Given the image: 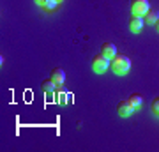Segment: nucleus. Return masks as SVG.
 Listing matches in <instances>:
<instances>
[{"instance_id": "obj_1", "label": "nucleus", "mask_w": 159, "mask_h": 152, "mask_svg": "<svg viewBox=\"0 0 159 152\" xmlns=\"http://www.w3.org/2000/svg\"><path fill=\"white\" fill-rule=\"evenodd\" d=\"M110 67H111V71H113L117 76H124V74L129 73L131 69V60L129 57L125 55H117L111 58V62H110Z\"/></svg>"}, {"instance_id": "obj_2", "label": "nucleus", "mask_w": 159, "mask_h": 152, "mask_svg": "<svg viewBox=\"0 0 159 152\" xmlns=\"http://www.w3.org/2000/svg\"><path fill=\"white\" fill-rule=\"evenodd\" d=\"M110 62H111L110 58H106L102 53H99V55H96L94 60H92V69H94L97 74H102V73H106V69L110 67Z\"/></svg>"}, {"instance_id": "obj_3", "label": "nucleus", "mask_w": 159, "mask_h": 152, "mask_svg": "<svg viewBox=\"0 0 159 152\" xmlns=\"http://www.w3.org/2000/svg\"><path fill=\"white\" fill-rule=\"evenodd\" d=\"M148 9H150L148 0H133V4H131V12L136 16H145Z\"/></svg>"}, {"instance_id": "obj_4", "label": "nucleus", "mask_w": 159, "mask_h": 152, "mask_svg": "<svg viewBox=\"0 0 159 152\" xmlns=\"http://www.w3.org/2000/svg\"><path fill=\"white\" fill-rule=\"evenodd\" d=\"M143 28V16H136V14H131L129 16V30L133 34L142 32Z\"/></svg>"}, {"instance_id": "obj_5", "label": "nucleus", "mask_w": 159, "mask_h": 152, "mask_svg": "<svg viewBox=\"0 0 159 152\" xmlns=\"http://www.w3.org/2000/svg\"><path fill=\"white\" fill-rule=\"evenodd\" d=\"M133 112H134V108L131 106L129 101H120L117 106V113L120 117H129V115H133Z\"/></svg>"}, {"instance_id": "obj_6", "label": "nucleus", "mask_w": 159, "mask_h": 152, "mask_svg": "<svg viewBox=\"0 0 159 152\" xmlns=\"http://www.w3.org/2000/svg\"><path fill=\"white\" fill-rule=\"evenodd\" d=\"M101 53L106 57V58L111 60L113 57H117V48H115L113 43H104V44L101 46Z\"/></svg>"}, {"instance_id": "obj_7", "label": "nucleus", "mask_w": 159, "mask_h": 152, "mask_svg": "<svg viewBox=\"0 0 159 152\" xmlns=\"http://www.w3.org/2000/svg\"><path fill=\"white\" fill-rule=\"evenodd\" d=\"M51 80L57 85H62L64 81H66V73H64V69H60V67L53 69V71H51Z\"/></svg>"}, {"instance_id": "obj_8", "label": "nucleus", "mask_w": 159, "mask_h": 152, "mask_svg": "<svg viewBox=\"0 0 159 152\" xmlns=\"http://www.w3.org/2000/svg\"><path fill=\"white\" fill-rule=\"evenodd\" d=\"M127 101L131 103V106L134 108V110H138V108H140V106L143 104V97L140 96V94H131Z\"/></svg>"}, {"instance_id": "obj_9", "label": "nucleus", "mask_w": 159, "mask_h": 152, "mask_svg": "<svg viewBox=\"0 0 159 152\" xmlns=\"http://www.w3.org/2000/svg\"><path fill=\"white\" fill-rule=\"evenodd\" d=\"M157 18H159V12L148 9L147 14H145V23H147V25H154V23L157 21Z\"/></svg>"}, {"instance_id": "obj_10", "label": "nucleus", "mask_w": 159, "mask_h": 152, "mask_svg": "<svg viewBox=\"0 0 159 152\" xmlns=\"http://www.w3.org/2000/svg\"><path fill=\"white\" fill-rule=\"evenodd\" d=\"M55 89H57V83H55L53 80H44V81H43V90H44V92H53Z\"/></svg>"}, {"instance_id": "obj_11", "label": "nucleus", "mask_w": 159, "mask_h": 152, "mask_svg": "<svg viewBox=\"0 0 159 152\" xmlns=\"http://www.w3.org/2000/svg\"><path fill=\"white\" fill-rule=\"evenodd\" d=\"M57 0H44V4H43V9L44 11H53L55 7H57Z\"/></svg>"}, {"instance_id": "obj_12", "label": "nucleus", "mask_w": 159, "mask_h": 152, "mask_svg": "<svg viewBox=\"0 0 159 152\" xmlns=\"http://www.w3.org/2000/svg\"><path fill=\"white\" fill-rule=\"evenodd\" d=\"M67 94H66V92H60V94H58V104H67Z\"/></svg>"}, {"instance_id": "obj_13", "label": "nucleus", "mask_w": 159, "mask_h": 152, "mask_svg": "<svg viewBox=\"0 0 159 152\" xmlns=\"http://www.w3.org/2000/svg\"><path fill=\"white\" fill-rule=\"evenodd\" d=\"M152 112L156 113V115H159V97H156L152 101Z\"/></svg>"}, {"instance_id": "obj_14", "label": "nucleus", "mask_w": 159, "mask_h": 152, "mask_svg": "<svg viewBox=\"0 0 159 152\" xmlns=\"http://www.w3.org/2000/svg\"><path fill=\"white\" fill-rule=\"evenodd\" d=\"M34 2L37 4V6H41V7H43V4H44V0H34Z\"/></svg>"}, {"instance_id": "obj_15", "label": "nucleus", "mask_w": 159, "mask_h": 152, "mask_svg": "<svg viewBox=\"0 0 159 152\" xmlns=\"http://www.w3.org/2000/svg\"><path fill=\"white\" fill-rule=\"evenodd\" d=\"M154 27H156V30H157V32H159V18H157V21L154 23Z\"/></svg>"}, {"instance_id": "obj_16", "label": "nucleus", "mask_w": 159, "mask_h": 152, "mask_svg": "<svg viewBox=\"0 0 159 152\" xmlns=\"http://www.w3.org/2000/svg\"><path fill=\"white\" fill-rule=\"evenodd\" d=\"M57 2H60V0H57Z\"/></svg>"}]
</instances>
